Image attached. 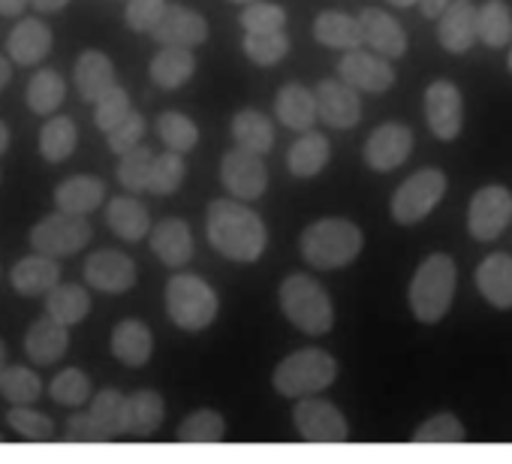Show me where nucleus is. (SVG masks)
Segmentation results:
<instances>
[{
    "label": "nucleus",
    "mask_w": 512,
    "mask_h": 464,
    "mask_svg": "<svg viewBox=\"0 0 512 464\" xmlns=\"http://www.w3.org/2000/svg\"><path fill=\"white\" fill-rule=\"evenodd\" d=\"M193 73H196V58L184 46H163V52H157L151 61V79L163 91H175L187 85Z\"/></svg>",
    "instance_id": "2f4dec72"
},
{
    "label": "nucleus",
    "mask_w": 512,
    "mask_h": 464,
    "mask_svg": "<svg viewBox=\"0 0 512 464\" xmlns=\"http://www.w3.org/2000/svg\"><path fill=\"white\" fill-rule=\"evenodd\" d=\"M31 4H34L40 13H61V10L70 4V0H31Z\"/></svg>",
    "instance_id": "13d9d810"
},
{
    "label": "nucleus",
    "mask_w": 512,
    "mask_h": 464,
    "mask_svg": "<svg viewBox=\"0 0 512 464\" xmlns=\"http://www.w3.org/2000/svg\"><path fill=\"white\" fill-rule=\"evenodd\" d=\"M479 40L491 49H503L512 40V13L503 0H485L479 7Z\"/></svg>",
    "instance_id": "e433bc0d"
},
{
    "label": "nucleus",
    "mask_w": 512,
    "mask_h": 464,
    "mask_svg": "<svg viewBox=\"0 0 512 464\" xmlns=\"http://www.w3.org/2000/svg\"><path fill=\"white\" fill-rule=\"evenodd\" d=\"M302 257L308 266L335 272L350 266L362 254V229L344 217H323L302 232Z\"/></svg>",
    "instance_id": "f03ea898"
},
{
    "label": "nucleus",
    "mask_w": 512,
    "mask_h": 464,
    "mask_svg": "<svg viewBox=\"0 0 512 464\" xmlns=\"http://www.w3.org/2000/svg\"><path fill=\"white\" fill-rule=\"evenodd\" d=\"M64 434H67V440H76V443H103V440H109L106 431L94 422L91 413H76V416H70Z\"/></svg>",
    "instance_id": "5fc2aeb1"
},
{
    "label": "nucleus",
    "mask_w": 512,
    "mask_h": 464,
    "mask_svg": "<svg viewBox=\"0 0 512 464\" xmlns=\"http://www.w3.org/2000/svg\"><path fill=\"white\" fill-rule=\"evenodd\" d=\"M106 223L124 242H142L151 232V214L136 196H115L106 208Z\"/></svg>",
    "instance_id": "cd10ccee"
},
{
    "label": "nucleus",
    "mask_w": 512,
    "mask_h": 464,
    "mask_svg": "<svg viewBox=\"0 0 512 464\" xmlns=\"http://www.w3.org/2000/svg\"><path fill=\"white\" fill-rule=\"evenodd\" d=\"M91 242V223L82 214H49L31 229V248L46 257H73Z\"/></svg>",
    "instance_id": "0eeeda50"
},
{
    "label": "nucleus",
    "mask_w": 512,
    "mask_h": 464,
    "mask_svg": "<svg viewBox=\"0 0 512 464\" xmlns=\"http://www.w3.org/2000/svg\"><path fill=\"white\" fill-rule=\"evenodd\" d=\"M512 220V193L500 184L473 193L467 208V229L476 242H494Z\"/></svg>",
    "instance_id": "1a4fd4ad"
},
{
    "label": "nucleus",
    "mask_w": 512,
    "mask_h": 464,
    "mask_svg": "<svg viewBox=\"0 0 512 464\" xmlns=\"http://www.w3.org/2000/svg\"><path fill=\"white\" fill-rule=\"evenodd\" d=\"M232 139L238 148L244 151H253V154H269L272 145H275V130H272V121L256 112V109H241L235 112L232 118Z\"/></svg>",
    "instance_id": "72a5a7b5"
},
{
    "label": "nucleus",
    "mask_w": 512,
    "mask_h": 464,
    "mask_svg": "<svg viewBox=\"0 0 512 464\" xmlns=\"http://www.w3.org/2000/svg\"><path fill=\"white\" fill-rule=\"evenodd\" d=\"M335 377H338L335 356H329L326 350L308 347V350H296L293 356H287L275 368L272 383L284 398H308V395H317L320 389H329Z\"/></svg>",
    "instance_id": "39448f33"
},
{
    "label": "nucleus",
    "mask_w": 512,
    "mask_h": 464,
    "mask_svg": "<svg viewBox=\"0 0 512 464\" xmlns=\"http://www.w3.org/2000/svg\"><path fill=\"white\" fill-rule=\"evenodd\" d=\"M151 251L154 257L169 266V269H181L190 263L193 257V236L190 226L181 217H166L151 229Z\"/></svg>",
    "instance_id": "6ab92c4d"
},
{
    "label": "nucleus",
    "mask_w": 512,
    "mask_h": 464,
    "mask_svg": "<svg viewBox=\"0 0 512 464\" xmlns=\"http://www.w3.org/2000/svg\"><path fill=\"white\" fill-rule=\"evenodd\" d=\"M338 76L365 94H383L395 85V70L389 67V61L383 55H371L362 49H350L338 61Z\"/></svg>",
    "instance_id": "ddd939ff"
},
{
    "label": "nucleus",
    "mask_w": 512,
    "mask_h": 464,
    "mask_svg": "<svg viewBox=\"0 0 512 464\" xmlns=\"http://www.w3.org/2000/svg\"><path fill=\"white\" fill-rule=\"evenodd\" d=\"M46 314L64 326H76L91 314V296L79 284H58L52 293H46Z\"/></svg>",
    "instance_id": "f704fd0d"
},
{
    "label": "nucleus",
    "mask_w": 512,
    "mask_h": 464,
    "mask_svg": "<svg viewBox=\"0 0 512 464\" xmlns=\"http://www.w3.org/2000/svg\"><path fill=\"white\" fill-rule=\"evenodd\" d=\"M455 260L449 254H431L410 281V311L419 323L434 326L446 317L455 296Z\"/></svg>",
    "instance_id": "7ed1b4c3"
},
{
    "label": "nucleus",
    "mask_w": 512,
    "mask_h": 464,
    "mask_svg": "<svg viewBox=\"0 0 512 464\" xmlns=\"http://www.w3.org/2000/svg\"><path fill=\"white\" fill-rule=\"evenodd\" d=\"M244 34H260V31H284L287 28V10L284 7H275V4H263V0H256V4H247L244 13L238 16Z\"/></svg>",
    "instance_id": "09e8293b"
},
{
    "label": "nucleus",
    "mask_w": 512,
    "mask_h": 464,
    "mask_svg": "<svg viewBox=\"0 0 512 464\" xmlns=\"http://www.w3.org/2000/svg\"><path fill=\"white\" fill-rule=\"evenodd\" d=\"M10 79H13V67H10L7 58H0V91L10 85Z\"/></svg>",
    "instance_id": "bf43d9fd"
},
{
    "label": "nucleus",
    "mask_w": 512,
    "mask_h": 464,
    "mask_svg": "<svg viewBox=\"0 0 512 464\" xmlns=\"http://www.w3.org/2000/svg\"><path fill=\"white\" fill-rule=\"evenodd\" d=\"M506 67H509V73H512V49H509V61H506Z\"/></svg>",
    "instance_id": "0e129e2a"
},
{
    "label": "nucleus",
    "mask_w": 512,
    "mask_h": 464,
    "mask_svg": "<svg viewBox=\"0 0 512 464\" xmlns=\"http://www.w3.org/2000/svg\"><path fill=\"white\" fill-rule=\"evenodd\" d=\"M244 55L260 64V67H272L278 61L287 58L290 52V37L284 31H260V34H244V43H241Z\"/></svg>",
    "instance_id": "a19ab883"
},
{
    "label": "nucleus",
    "mask_w": 512,
    "mask_h": 464,
    "mask_svg": "<svg viewBox=\"0 0 512 464\" xmlns=\"http://www.w3.org/2000/svg\"><path fill=\"white\" fill-rule=\"evenodd\" d=\"M359 22H362V31H365V43L377 55L401 58L407 52V34L398 25V19H392L389 13H383L377 7H368V10L359 13Z\"/></svg>",
    "instance_id": "412c9836"
},
{
    "label": "nucleus",
    "mask_w": 512,
    "mask_h": 464,
    "mask_svg": "<svg viewBox=\"0 0 512 464\" xmlns=\"http://www.w3.org/2000/svg\"><path fill=\"white\" fill-rule=\"evenodd\" d=\"M64 97H67V85H64V79H61L55 70H40V73L31 79V85H28V106H31L37 115H52V112H58L61 103H64Z\"/></svg>",
    "instance_id": "58836bf2"
},
{
    "label": "nucleus",
    "mask_w": 512,
    "mask_h": 464,
    "mask_svg": "<svg viewBox=\"0 0 512 464\" xmlns=\"http://www.w3.org/2000/svg\"><path fill=\"white\" fill-rule=\"evenodd\" d=\"M476 287L491 308L509 311L512 308V257L509 254L485 257L476 269Z\"/></svg>",
    "instance_id": "5701e85b"
},
{
    "label": "nucleus",
    "mask_w": 512,
    "mask_h": 464,
    "mask_svg": "<svg viewBox=\"0 0 512 464\" xmlns=\"http://www.w3.org/2000/svg\"><path fill=\"white\" fill-rule=\"evenodd\" d=\"M220 311L217 293L196 275H172L166 284V314L184 332H202Z\"/></svg>",
    "instance_id": "423d86ee"
},
{
    "label": "nucleus",
    "mask_w": 512,
    "mask_h": 464,
    "mask_svg": "<svg viewBox=\"0 0 512 464\" xmlns=\"http://www.w3.org/2000/svg\"><path fill=\"white\" fill-rule=\"evenodd\" d=\"M166 0H130L127 4V25L136 31V34H151L157 28V22L163 19L166 13Z\"/></svg>",
    "instance_id": "603ef678"
},
{
    "label": "nucleus",
    "mask_w": 512,
    "mask_h": 464,
    "mask_svg": "<svg viewBox=\"0 0 512 464\" xmlns=\"http://www.w3.org/2000/svg\"><path fill=\"white\" fill-rule=\"evenodd\" d=\"M449 4H452V0H419V7H422V16H425V19H437Z\"/></svg>",
    "instance_id": "6e6d98bb"
},
{
    "label": "nucleus",
    "mask_w": 512,
    "mask_h": 464,
    "mask_svg": "<svg viewBox=\"0 0 512 464\" xmlns=\"http://www.w3.org/2000/svg\"><path fill=\"white\" fill-rule=\"evenodd\" d=\"M275 115L284 127L290 130H299V133H308L314 124H317V94L308 91L305 85H284L278 91V100H275Z\"/></svg>",
    "instance_id": "bb28decb"
},
{
    "label": "nucleus",
    "mask_w": 512,
    "mask_h": 464,
    "mask_svg": "<svg viewBox=\"0 0 512 464\" xmlns=\"http://www.w3.org/2000/svg\"><path fill=\"white\" fill-rule=\"evenodd\" d=\"M293 425L311 443H344L350 437V428L341 410L332 401H323L314 395L299 398L293 410Z\"/></svg>",
    "instance_id": "9b49d317"
},
{
    "label": "nucleus",
    "mask_w": 512,
    "mask_h": 464,
    "mask_svg": "<svg viewBox=\"0 0 512 464\" xmlns=\"http://www.w3.org/2000/svg\"><path fill=\"white\" fill-rule=\"evenodd\" d=\"M31 4V0H0V16H19L25 7Z\"/></svg>",
    "instance_id": "4d7b16f0"
},
{
    "label": "nucleus",
    "mask_w": 512,
    "mask_h": 464,
    "mask_svg": "<svg viewBox=\"0 0 512 464\" xmlns=\"http://www.w3.org/2000/svg\"><path fill=\"white\" fill-rule=\"evenodd\" d=\"M130 112H133V109H130V94H127L124 88L115 85L109 94H103V97L94 103V124H97V130L109 133V130H115Z\"/></svg>",
    "instance_id": "8fccbe9b"
},
{
    "label": "nucleus",
    "mask_w": 512,
    "mask_h": 464,
    "mask_svg": "<svg viewBox=\"0 0 512 464\" xmlns=\"http://www.w3.org/2000/svg\"><path fill=\"white\" fill-rule=\"evenodd\" d=\"M7 422L25 440H52L55 437V422L46 413L31 410V404H13V410L7 413Z\"/></svg>",
    "instance_id": "de8ad7c7"
},
{
    "label": "nucleus",
    "mask_w": 512,
    "mask_h": 464,
    "mask_svg": "<svg viewBox=\"0 0 512 464\" xmlns=\"http://www.w3.org/2000/svg\"><path fill=\"white\" fill-rule=\"evenodd\" d=\"M70 326L58 323L55 317H40L37 323H31L28 335H25V353L34 365H58L70 347Z\"/></svg>",
    "instance_id": "aec40b11"
},
{
    "label": "nucleus",
    "mask_w": 512,
    "mask_h": 464,
    "mask_svg": "<svg viewBox=\"0 0 512 464\" xmlns=\"http://www.w3.org/2000/svg\"><path fill=\"white\" fill-rule=\"evenodd\" d=\"M94 422L106 431V437H118L127 434L124 428V413H127V395H121L118 389H103L91 398V410Z\"/></svg>",
    "instance_id": "ea45409f"
},
{
    "label": "nucleus",
    "mask_w": 512,
    "mask_h": 464,
    "mask_svg": "<svg viewBox=\"0 0 512 464\" xmlns=\"http://www.w3.org/2000/svg\"><path fill=\"white\" fill-rule=\"evenodd\" d=\"M151 37L160 46H184V49H196L208 40V22L187 10V7H166L163 19L157 22V28L151 31Z\"/></svg>",
    "instance_id": "a211bd4d"
},
{
    "label": "nucleus",
    "mask_w": 512,
    "mask_h": 464,
    "mask_svg": "<svg viewBox=\"0 0 512 464\" xmlns=\"http://www.w3.org/2000/svg\"><path fill=\"white\" fill-rule=\"evenodd\" d=\"M389 4H395V7H413V4H419V0H389Z\"/></svg>",
    "instance_id": "e2e57ef3"
},
{
    "label": "nucleus",
    "mask_w": 512,
    "mask_h": 464,
    "mask_svg": "<svg viewBox=\"0 0 512 464\" xmlns=\"http://www.w3.org/2000/svg\"><path fill=\"white\" fill-rule=\"evenodd\" d=\"M235 4H256V0H235Z\"/></svg>",
    "instance_id": "69168bd1"
},
{
    "label": "nucleus",
    "mask_w": 512,
    "mask_h": 464,
    "mask_svg": "<svg viewBox=\"0 0 512 464\" xmlns=\"http://www.w3.org/2000/svg\"><path fill=\"white\" fill-rule=\"evenodd\" d=\"M205 232L211 248L232 263H256L269 245L266 223L244 199H214L208 205Z\"/></svg>",
    "instance_id": "f257e3e1"
},
{
    "label": "nucleus",
    "mask_w": 512,
    "mask_h": 464,
    "mask_svg": "<svg viewBox=\"0 0 512 464\" xmlns=\"http://www.w3.org/2000/svg\"><path fill=\"white\" fill-rule=\"evenodd\" d=\"M52 43H55V37H52L49 25H43L40 19H25L10 31L7 52L19 67H34L52 52Z\"/></svg>",
    "instance_id": "4be33fe9"
},
{
    "label": "nucleus",
    "mask_w": 512,
    "mask_h": 464,
    "mask_svg": "<svg viewBox=\"0 0 512 464\" xmlns=\"http://www.w3.org/2000/svg\"><path fill=\"white\" fill-rule=\"evenodd\" d=\"M0 440H4V437H0Z\"/></svg>",
    "instance_id": "338daca9"
},
{
    "label": "nucleus",
    "mask_w": 512,
    "mask_h": 464,
    "mask_svg": "<svg viewBox=\"0 0 512 464\" xmlns=\"http://www.w3.org/2000/svg\"><path fill=\"white\" fill-rule=\"evenodd\" d=\"M157 133H160V139H163L166 148L181 151V154L193 151L196 142H199L196 124H193L187 115H181V112H163V115L157 118Z\"/></svg>",
    "instance_id": "a18cd8bd"
},
{
    "label": "nucleus",
    "mask_w": 512,
    "mask_h": 464,
    "mask_svg": "<svg viewBox=\"0 0 512 464\" xmlns=\"http://www.w3.org/2000/svg\"><path fill=\"white\" fill-rule=\"evenodd\" d=\"M142 136H145V118H142L139 112H130L115 130L106 133L109 148H112L115 154H127L130 148H136V145L142 142Z\"/></svg>",
    "instance_id": "864d4df0"
},
{
    "label": "nucleus",
    "mask_w": 512,
    "mask_h": 464,
    "mask_svg": "<svg viewBox=\"0 0 512 464\" xmlns=\"http://www.w3.org/2000/svg\"><path fill=\"white\" fill-rule=\"evenodd\" d=\"M281 311L305 335H326L335 326V308L329 293L311 275H290L281 284Z\"/></svg>",
    "instance_id": "20e7f679"
},
{
    "label": "nucleus",
    "mask_w": 512,
    "mask_h": 464,
    "mask_svg": "<svg viewBox=\"0 0 512 464\" xmlns=\"http://www.w3.org/2000/svg\"><path fill=\"white\" fill-rule=\"evenodd\" d=\"M154 353V335L142 320H121L112 332V356L127 368L148 365Z\"/></svg>",
    "instance_id": "a878e982"
},
{
    "label": "nucleus",
    "mask_w": 512,
    "mask_h": 464,
    "mask_svg": "<svg viewBox=\"0 0 512 464\" xmlns=\"http://www.w3.org/2000/svg\"><path fill=\"white\" fill-rule=\"evenodd\" d=\"M106 199V184L97 175H73L55 187V205L67 214H91Z\"/></svg>",
    "instance_id": "393cba45"
},
{
    "label": "nucleus",
    "mask_w": 512,
    "mask_h": 464,
    "mask_svg": "<svg viewBox=\"0 0 512 464\" xmlns=\"http://www.w3.org/2000/svg\"><path fill=\"white\" fill-rule=\"evenodd\" d=\"M317 109L320 118L335 127V130H350L359 124L362 118V103H359V91L353 85H347L344 79H326L317 85Z\"/></svg>",
    "instance_id": "f3484780"
},
{
    "label": "nucleus",
    "mask_w": 512,
    "mask_h": 464,
    "mask_svg": "<svg viewBox=\"0 0 512 464\" xmlns=\"http://www.w3.org/2000/svg\"><path fill=\"white\" fill-rule=\"evenodd\" d=\"M73 76H76L82 100H88V103H97L103 94H109L118 85L112 61L103 52H97V49L82 52V58L76 61V73Z\"/></svg>",
    "instance_id": "c85d7f7f"
},
{
    "label": "nucleus",
    "mask_w": 512,
    "mask_h": 464,
    "mask_svg": "<svg viewBox=\"0 0 512 464\" xmlns=\"http://www.w3.org/2000/svg\"><path fill=\"white\" fill-rule=\"evenodd\" d=\"M184 175H187L184 154L169 148V151H163V154L154 157V169H151L148 190L157 193V196H169V193H175L184 184Z\"/></svg>",
    "instance_id": "79ce46f5"
},
{
    "label": "nucleus",
    "mask_w": 512,
    "mask_h": 464,
    "mask_svg": "<svg viewBox=\"0 0 512 464\" xmlns=\"http://www.w3.org/2000/svg\"><path fill=\"white\" fill-rule=\"evenodd\" d=\"M220 181L232 196L244 202L260 199L269 187V169L263 163V154H253L244 148L226 151L220 160Z\"/></svg>",
    "instance_id": "9d476101"
},
{
    "label": "nucleus",
    "mask_w": 512,
    "mask_h": 464,
    "mask_svg": "<svg viewBox=\"0 0 512 464\" xmlns=\"http://www.w3.org/2000/svg\"><path fill=\"white\" fill-rule=\"evenodd\" d=\"M0 395H4L10 404H34L43 395V380L37 371H31L25 365H10L4 374H0Z\"/></svg>",
    "instance_id": "4c0bfd02"
},
{
    "label": "nucleus",
    "mask_w": 512,
    "mask_h": 464,
    "mask_svg": "<svg viewBox=\"0 0 512 464\" xmlns=\"http://www.w3.org/2000/svg\"><path fill=\"white\" fill-rule=\"evenodd\" d=\"M91 392H94L91 377H88L85 371H79V368L61 371V374L52 380V386H49V395H52L58 404H64V407H82V404L91 398Z\"/></svg>",
    "instance_id": "49530a36"
},
{
    "label": "nucleus",
    "mask_w": 512,
    "mask_h": 464,
    "mask_svg": "<svg viewBox=\"0 0 512 464\" xmlns=\"http://www.w3.org/2000/svg\"><path fill=\"white\" fill-rule=\"evenodd\" d=\"M10 365H7V344H4V338H0V374H4Z\"/></svg>",
    "instance_id": "680f3d73"
},
{
    "label": "nucleus",
    "mask_w": 512,
    "mask_h": 464,
    "mask_svg": "<svg viewBox=\"0 0 512 464\" xmlns=\"http://www.w3.org/2000/svg\"><path fill=\"white\" fill-rule=\"evenodd\" d=\"M446 193V175L440 169H419L413 172L392 196V217L401 226L425 220Z\"/></svg>",
    "instance_id": "6e6552de"
},
{
    "label": "nucleus",
    "mask_w": 512,
    "mask_h": 464,
    "mask_svg": "<svg viewBox=\"0 0 512 464\" xmlns=\"http://www.w3.org/2000/svg\"><path fill=\"white\" fill-rule=\"evenodd\" d=\"M154 157L151 148H130L127 154H121V163H118V181L130 190V193H142L148 190V181H151V169H154Z\"/></svg>",
    "instance_id": "37998d69"
},
{
    "label": "nucleus",
    "mask_w": 512,
    "mask_h": 464,
    "mask_svg": "<svg viewBox=\"0 0 512 464\" xmlns=\"http://www.w3.org/2000/svg\"><path fill=\"white\" fill-rule=\"evenodd\" d=\"M10 281H13V290L22 296H46L61 284V269H58L55 257L34 254L13 266Z\"/></svg>",
    "instance_id": "b1692460"
},
{
    "label": "nucleus",
    "mask_w": 512,
    "mask_h": 464,
    "mask_svg": "<svg viewBox=\"0 0 512 464\" xmlns=\"http://www.w3.org/2000/svg\"><path fill=\"white\" fill-rule=\"evenodd\" d=\"M314 40L329 46V49H362L365 46V31L362 22L347 16V13H320L314 22Z\"/></svg>",
    "instance_id": "7c9ffc66"
},
{
    "label": "nucleus",
    "mask_w": 512,
    "mask_h": 464,
    "mask_svg": "<svg viewBox=\"0 0 512 464\" xmlns=\"http://www.w3.org/2000/svg\"><path fill=\"white\" fill-rule=\"evenodd\" d=\"M413 151V130L407 124H398V121H389V124H380L368 142H365V163L374 169V172H392L398 169Z\"/></svg>",
    "instance_id": "4468645a"
},
{
    "label": "nucleus",
    "mask_w": 512,
    "mask_h": 464,
    "mask_svg": "<svg viewBox=\"0 0 512 464\" xmlns=\"http://www.w3.org/2000/svg\"><path fill=\"white\" fill-rule=\"evenodd\" d=\"M425 118L437 139H443V142L458 139V133L464 127V100H461L458 85H452L446 79L431 82L425 91Z\"/></svg>",
    "instance_id": "f8f14e48"
},
{
    "label": "nucleus",
    "mask_w": 512,
    "mask_h": 464,
    "mask_svg": "<svg viewBox=\"0 0 512 464\" xmlns=\"http://www.w3.org/2000/svg\"><path fill=\"white\" fill-rule=\"evenodd\" d=\"M416 443H458L464 440V425L452 413H437L413 431Z\"/></svg>",
    "instance_id": "3c124183"
},
{
    "label": "nucleus",
    "mask_w": 512,
    "mask_h": 464,
    "mask_svg": "<svg viewBox=\"0 0 512 464\" xmlns=\"http://www.w3.org/2000/svg\"><path fill=\"white\" fill-rule=\"evenodd\" d=\"M226 434V422L214 410H196L178 425V440L181 443H217Z\"/></svg>",
    "instance_id": "c03bdc74"
},
{
    "label": "nucleus",
    "mask_w": 512,
    "mask_h": 464,
    "mask_svg": "<svg viewBox=\"0 0 512 464\" xmlns=\"http://www.w3.org/2000/svg\"><path fill=\"white\" fill-rule=\"evenodd\" d=\"M437 40L452 55H464L473 49V43L479 40V10L473 0H452L440 13Z\"/></svg>",
    "instance_id": "2eb2a0df"
},
{
    "label": "nucleus",
    "mask_w": 512,
    "mask_h": 464,
    "mask_svg": "<svg viewBox=\"0 0 512 464\" xmlns=\"http://www.w3.org/2000/svg\"><path fill=\"white\" fill-rule=\"evenodd\" d=\"M332 157V148H329V139L323 133H302L299 142L290 145V154H287V166L296 178H314L326 169Z\"/></svg>",
    "instance_id": "473e14b6"
},
{
    "label": "nucleus",
    "mask_w": 512,
    "mask_h": 464,
    "mask_svg": "<svg viewBox=\"0 0 512 464\" xmlns=\"http://www.w3.org/2000/svg\"><path fill=\"white\" fill-rule=\"evenodd\" d=\"M76 142H79V130L73 118H52L40 130V154L49 163H64L76 151Z\"/></svg>",
    "instance_id": "c9c22d12"
},
{
    "label": "nucleus",
    "mask_w": 512,
    "mask_h": 464,
    "mask_svg": "<svg viewBox=\"0 0 512 464\" xmlns=\"http://www.w3.org/2000/svg\"><path fill=\"white\" fill-rule=\"evenodd\" d=\"M166 416V401L154 389H139L127 395V413H124V428L133 437H148L163 425Z\"/></svg>",
    "instance_id": "c756f323"
},
{
    "label": "nucleus",
    "mask_w": 512,
    "mask_h": 464,
    "mask_svg": "<svg viewBox=\"0 0 512 464\" xmlns=\"http://www.w3.org/2000/svg\"><path fill=\"white\" fill-rule=\"evenodd\" d=\"M7 148H10V130H7L4 121H0V157L7 154Z\"/></svg>",
    "instance_id": "052dcab7"
},
{
    "label": "nucleus",
    "mask_w": 512,
    "mask_h": 464,
    "mask_svg": "<svg viewBox=\"0 0 512 464\" xmlns=\"http://www.w3.org/2000/svg\"><path fill=\"white\" fill-rule=\"evenodd\" d=\"M85 281L100 293H127L136 287V263L121 251H94L85 263Z\"/></svg>",
    "instance_id": "dca6fc26"
}]
</instances>
